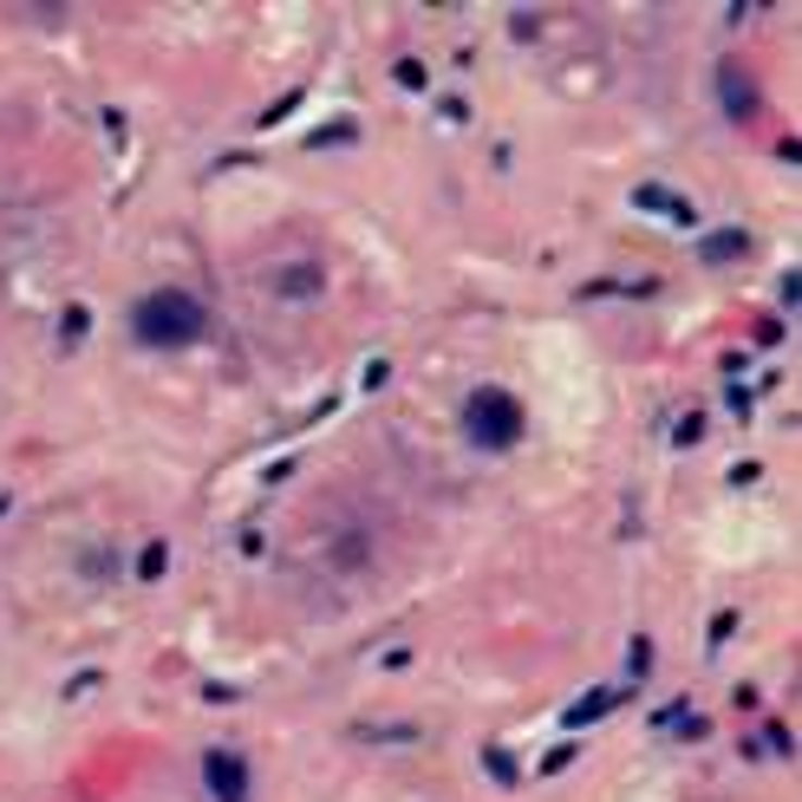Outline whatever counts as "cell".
<instances>
[{"instance_id": "3957f363", "label": "cell", "mask_w": 802, "mask_h": 802, "mask_svg": "<svg viewBox=\"0 0 802 802\" xmlns=\"http://www.w3.org/2000/svg\"><path fill=\"white\" fill-rule=\"evenodd\" d=\"M209 777L222 784V790H215L222 802H242V790H248V770H235L229 757H209Z\"/></svg>"}, {"instance_id": "6da1fadb", "label": "cell", "mask_w": 802, "mask_h": 802, "mask_svg": "<svg viewBox=\"0 0 802 802\" xmlns=\"http://www.w3.org/2000/svg\"><path fill=\"white\" fill-rule=\"evenodd\" d=\"M202 326H209V313L183 287H150L144 300H131V340L150 353H176V346L202 340Z\"/></svg>"}, {"instance_id": "7a4b0ae2", "label": "cell", "mask_w": 802, "mask_h": 802, "mask_svg": "<svg viewBox=\"0 0 802 802\" xmlns=\"http://www.w3.org/2000/svg\"><path fill=\"white\" fill-rule=\"evenodd\" d=\"M464 431H470L483 451H509V444L522 437V405H516L509 392L483 385V392H470V405H464Z\"/></svg>"}]
</instances>
